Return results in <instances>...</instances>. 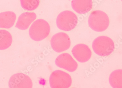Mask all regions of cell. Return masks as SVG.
I'll list each match as a JSON object with an SVG mask.
<instances>
[{"label": "cell", "mask_w": 122, "mask_h": 88, "mask_svg": "<svg viewBox=\"0 0 122 88\" xmlns=\"http://www.w3.org/2000/svg\"><path fill=\"white\" fill-rule=\"evenodd\" d=\"M121 1H122V0H121Z\"/></svg>", "instance_id": "cell-16"}, {"label": "cell", "mask_w": 122, "mask_h": 88, "mask_svg": "<svg viewBox=\"0 0 122 88\" xmlns=\"http://www.w3.org/2000/svg\"><path fill=\"white\" fill-rule=\"evenodd\" d=\"M92 48L95 53L101 56H107L113 53L115 48L113 41L109 37L101 36L94 40Z\"/></svg>", "instance_id": "cell-2"}, {"label": "cell", "mask_w": 122, "mask_h": 88, "mask_svg": "<svg viewBox=\"0 0 122 88\" xmlns=\"http://www.w3.org/2000/svg\"><path fill=\"white\" fill-rule=\"evenodd\" d=\"M51 47L55 51L60 53L68 50L71 46L69 36L66 33L60 32L56 34L51 41Z\"/></svg>", "instance_id": "cell-6"}, {"label": "cell", "mask_w": 122, "mask_h": 88, "mask_svg": "<svg viewBox=\"0 0 122 88\" xmlns=\"http://www.w3.org/2000/svg\"><path fill=\"white\" fill-rule=\"evenodd\" d=\"M109 82L114 88H122V69L113 71L109 76Z\"/></svg>", "instance_id": "cell-13"}, {"label": "cell", "mask_w": 122, "mask_h": 88, "mask_svg": "<svg viewBox=\"0 0 122 88\" xmlns=\"http://www.w3.org/2000/svg\"><path fill=\"white\" fill-rule=\"evenodd\" d=\"M20 3L24 9L27 11H33L38 7L40 0H20Z\"/></svg>", "instance_id": "cell-15"}, {"label": "cell", "mask_w": 122, "mask_h": 88, "mask_svg": "<svg viewBox=\"0 0 122 88\" xmlns=\"http://www.w3.org/2000/svg\"><path fill=\"white\" fill-rule=\"evenodd\" d=\"M72 54L77 60L81 62H85L90 59L92 52L87 45L79 44L75 45L72 50Z\"/></svg>", "instance_id": "cell-9"}, {"label": "cell", "mask_w": 122, "mask_h": 88, "mask_svg": "<svg viewBox=\"0 0 122 88\" xmlns=\"http://www.w3.org/2000/svg\"><path fill=\"white\" fill-rule=\"evenodd\" d=\"M13 41L11 34L4 30H0V50H3L10 47Z\"/></svg>", "instance_id": "cell-14"}, {"label": "cell", "mask_w": 122, "mask_h": 88, "mask_svg": "<svg viewBox=\"0 0 122 88\" xmlns=\"http://www.w3.org/2000/svg\"><path fill=\"white\" fill-rule=\"evenodd\" d=\"M78 19L76 15L73 12L69 10L61 12L57 18V26L62 31H72L76 27Z\"/></svg>", "instance_id": "cell-4"}, {"label": "cell", "mask_w": 122, "mask_h": 88, "mask_svg": "<svg viewBox=\"0 0 122 88\" xmlns=\"http://www.w3.org/2000/svg\"><path fill=\"white\" fill-rule=\"evenodd\" d=\"M16 20V15L13 12H4L0 13V28L9 29L13 26Z\"/></svg>", "instance_id": "cell-12"}, {"label": "cell", "mask_w": 122, "mask_h": 88, "mask_svg": "<svg viewBox=\"0 0 122 88\" xmlns=\"http://www.w3.org/2000/svg\"><path fill=\"white\" fill-rule=\"evenodd\" d=\"M56 65L70 72H74L78 67L77 63L71 55L68 53L61 54L55 61Z\"/></svg>", "instance_id": "cell-7"}, {"label": "cell", "mask_w": 122, "mask_h": 88, "mask_svg": "<svg viewBox=\"0 0 122 88\" xmlns=\"http://www.w3.org/2000/svg\"><path fill=\"white\" fill-rule=\"evenodd\" d=\"M9 87L11 88H31L32 80L29 77L22 73L13 75L9 81Z\"/></svg>", "instance_id": "cell-8"}, {"label": "cell", "mask_w": 122, "mask_h": 88, "mask_svg": "<svg viewBox=\"0 0 122 88\" xmlns=\"http://www.w3.org/2000/svg\"><path fill=\"white\" fill-rule=\"evenodd\" d=\"M90 27L95 31L102 32L106 31L110 24L108 16L105 12L100 10L92 11L88 19Z\"/></svg>", "instance_id": "cell-1"}, {"label": "cell", "mask_w": 122, "mask_h": 88, "mask_svg": "<svg viewBox=\"0 0 122 88\" xmlns=\"http://www.w3.org/2000/svg\"><path fill=\"white\" fill-rule=\"evenodd\" d=\"M36 18L37 16L35 13H23L19 16L15 27L20 30H26L36 19Z\"/></svg>", "instance_id": "cell-10"}, {"label": "cell", "mask_w": 122, "mask_h": 88, "mask_svg": "<svg viewBox=\"0 0 122 88\" xmlns=\"http://www.w3.org/2000/svg\"><path fill=\"white\" fill-rule=\"evenodd\" d=\"M92 0H72V9L77 13L84 14L89 12L92 9Z\"/></svg>", "instance_id": "cell-11"}, {"label": "cell", "mask_w": 122, "mask_h": 88, "mask_svg": "<svg viewBox=\"0 0 122 88\" xmlns=\"http://www.w3.org/2000/svg\"><path fill=\"white\" fill-rule=\"evenodd\" d=\"M49 81L50 86L52 88H68L72 83L70 75L61 70L53 71L51 75Z\"/></svg>", "instance_id": "cell-5"}, {"label": "cell", "mask_w": 122, "mask_h": 88, "mask_svg": "<svg viewBox=\"0 0 122 88\" xmlns=\"http://www.w3.org/2000/svg\"><path fill=\"white\" fill-rule=\"evenodd\" d=\"M50 32L49 24L43 19H38L30 27L29 34L31 39L39 41L46 38Z\"/></svg>", "instance_id": "cell-3"}]
</instances>
